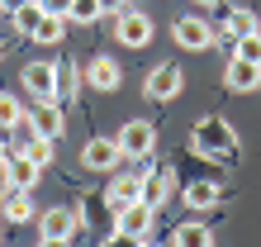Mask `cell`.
I'll return each instance as SVG.
<instances>
[{
  "instance_id": "cell-23",
  "label": "cell",
  "mask_w": 261,
  "mask_h": 247,
  "mask_svg": "<svg viewBox=\"0 0 261 247\" xmlns=\"http://www.w3.org/2000/svg\"><path fill=\"white\" fill-rule=\"evenodd\" d=\"M95 19H100V0H71L67 24H95Z\"/></svg>"
},
{
  "instance_id": "cell-13",
  "label": "cell",
  "mask_w": 261,
  "mask_h": 247,
  "mask_svg": "<svg viewBox=\"0 0 261 247\" xmlns=\"http://www.w3.org/2000/svg\"><path fill=\"white\" fill-rule=\"evenodd\" d=\"M171 166H152V171H143V205L162 209L166 200H171Z\"/></svg>"
},
{
  "instance_id": "cell-8",
  "label": "cell",
  "mask_w": 261,
  "mask_h": 247,
  "mask_svg": "<svg viewBox=\"0 0 261 247\" xmlns=\"http://www.w3.org/2000/svg\"><path fill=\"white\" fill-rule=\"evenodd\" d=\"M38 228H43V238H62V242H71V233L81 228V214L67 209V205H53L48 214H38Z\"/></svg>"
},
{
  "instance_id": "cell-34",
  "label": "cell",
  "mask_w": 261,
  "mask_h": 247,
  "mask_svg": "<svg viewBox=\"0 0 261 247\" xmlns=\"http://www.w3.org/2000/svg\"><path fill=\"white\" fill-rule=\"evenodd\" d=\"M138 247H157V242H147V238H143V242H138Z\"/></svg>"
},
{
  "instance_id": "cell-11",
  "label": "cell",
  "mask_w": 261,
  "mask_h": 247,
  "mask_svg": "<svg viewBox=\"0 0 261 247\" xmlns=\"http://www.w3.org/2000/svg\"><path fill=\"white\" fill-rule=\"evenodd\" d=\"M223 81H228V90H238V95H247V90H256V86H261V62L233 57V62L223 67Z\"/></svg>"
},
{
  "instance_id": "cell-25",
  "label": "cell",
  "mask_w": 261,
  "mask_h": 247,
  "mask_svg": "<svg viewBox=\"0 0 261 247\" xmlns=\"http://www.w3.org/2000/svg\"><path fill=\"white\" fill-rule=\"evenodd\" d=\"M233 57H247V62H261V29H252V34H242L233 43Z\"/></svg>"
},
{
  "instance_id": "cell-26",
  "label": "cell",
  "mask_w": 261,
  "mask_h": 247,
  "mask_svg": "<svg viewBox=\"0 0 261 247\" xmlns=\"http://www.w3.org/2000/svg\"><path fill=\"white\" fill-rule=\"evenodd\" d=\"M38 19H43V5H38V0H24V5H19V10H14V24H19V29H24V34H29V29H34Z\"/></svg>"
},
{
  "instance_id": "cell-5",
  "label": "cell",
  "mask_w": 261,
  "mask_h": 247,
  "mask_svg": "<svg viewBox=\"0 0 261 247\" xmlns=\"http://www.w3.org/2000/svg\"><path fill=\"white\" fill-rule=\"evenodd\" d=\"M176 43H180V48H190V53H204V48H214V43H219V34H214L209 19L186 14V19H176Z\"/></svg>"
},
{
  "instance_id": "cell-10",
  "label": "cell",
  "mask_w": 261,
  "mask_h": 247,
  "mask_svg": "<svg viewBox=\"0 0 261 247\" xmlns=\"http://www.w3.org/2000/svg\"><path fill=\"white\" fill-rule=\"evenodd\" d=\"M53 86H57V62H29L24 67V90L34 100H53Z\"/></svg>"
},
{
  "instance_id": "cell-7",
  "label": "cell",
  "mask_w": 261,
  "mask_h": 247,
  "mask_svg": "<svg viewBox=\"0 0 261 247\" xmlns=\"http://www.w3.org/2000/svg\"><path fill=\"white\" fill-rule=\"evenodd\" d=\"M119 162H124L119 138H90V143L81 147V166H86V171H114Z\"/></svg>"
},
{
  "instance_id": "cell-6",
  "label": "cell",
  "mask_w": 261,
  "mask_h": 247,
  "mask_svg": "<svg viewBox=\"0 0 261 247\" xmlns=\"http://www.w3.org/2000/svg\"><path fill=\"white\" fill-rule=\"evenodd\" d=\"M81 81H86V86H95V90H119L124 71H119V62H114V57L95 53V57H86V62H81Z\"/></svg>"
},
{
  "instance_id": "cell-14",
  "label": "cell",
  "mask_w": 261,
  "mask_h": 247,
  "mask_svg": "<svg viewBox=\"0 0 261 247\" xmlns=\"http://www.w3.org/2000/svg\"><path fill=\"white\" fill-rule=\"evenodd\" d=\"M110 209L119 214V209H128V205H138L143 200V171H133V176H114V185H110Z\"/></svg>"
},
{
  "instance_id": "cell-30",
  "label": "cell",
  "mask_w": 261,
  "mask_h": 247,
  "mask_svg": "<svg viewBox=\"0 0 261 247\" xmlns=\"http://www.w3.org/2000/svg\"><path fill=\"white\" fill-rule=\"evenodd\" d=\"M19 5H24V0H0V10H5V14H14Z\"/></svg>"
},
{
  "instance_id": "cell-17",
  "label": "cell",
  "mask_w": 261,
  "mask_h": 247,
  "mask_svg": "<svg viewBox=\"0 0 261 247\" xmlns=\"http://www.w3.org/2000/svg\"><path fill=\"white\" fill-rule=\"evenodd\" d=\"M171 247H214V233H209V224H199V219H186V224H176V233H171Z\"/></svg>"
},
{
  "instance_id": "cell-31",
  "label": "cell",
  "mask_w": 261,
  "mask_h": 247,
  "mask_svg": "<svg viewBox=\"0 0 261 247\" xmlns=\"http://www.w3.org/2000/svg\"><path fill=\"white\" fill-rule=\"evenodd\" d=\"M10 157V143H5V129H0V162Z\"/></svg>"
},
{
  "instance_id": "cell-27",
  "label": "cell",
  "mask_w": 261,
  "mask_h": 247,
  "mask_svg": "<svg viewBox=\"0 0 261 247\" xmlns=\"http://www.w3.org/2000/svg\"><path fill=\"white\" fill-rule=\"evenodd\" d=\"M138 242H143V238H128V233H119V228H114V233L105 238L100 247H138Z\"/></svg>"
},
{
  "instance_id": "cell-3",
  "label": "cell",
  "mask_w": 261,
  "mask_h": 247,
  "mask_svg": "<svg viewBox=\"0 0 261 247\" xmlns=\"http://www.w3.org/2000/svg\"><path fill=\"white\" fill-rule=\"evenodd\" d=\"M180 86H186V71H180L176 62H157V67L147 71V81H143L147 100H157V105L176 100V95H180Z\"/></svg>"
},
{
  "instance_id": "cell-19",
  "label": "cell",
  "mask_w": 261,
  "mask_h": 247,
  "mask_svg": "<svg viewBox=\"0 0 261 247\" xmlns=\"http://www.w3.org/2000/svg\"><path fill=\"white\" fill-rule=\"evenodd\" d=\"M62 34H67V19H62V14H43V19L29 29V38H34V43H43V48L62 43Z\"/></svg>"
},
{
  "instance_id": "cell-1",
  "label": "cell",
  "mask_w": 261,
  "mask_h": 247,
  "mask_svg": "<svg viewBox=\"0 0 261 247\" xmlns=\"http://www.w3.org/2000/svg\"><path fill=\"white\" fill-rule=\"evenodd\" d=\"M190 147H195V152H204V157L233 162V157H238V133H233V124H228V119L204 114V119L190 129Z\"/></svg>"
},
{
  "instance_id": "cell-16",
  "label": "cell",
  "mask_w": 261,
  "mask_h": 247,
  "mask_svg": "<svg viewBox=\"0 0 261 247\" xmlns=\"http://www.w3.org/2000/svg\"><path fill=\"white\" fill-rule=\"evenodd\" d=\"M0 219L5 224H29L34 219V200H29V190H5V200H0Z\"/></svg>"
},
{
  "instance_id": "cell-20",
  "label": "cell",
  "mask_w": 261,
  "mask_h": 247,
  "mask_svg": "<svg viewBox=\"0 0 261 247\" xmlns=\"http://www.w3.org/2000/svg\"><path fill=\"white\" fill-rule=\"evenodd\" d=\"M76 86H81V71H76V62H57V86H53V100H57V105L76 100Z\"/></svg>"
},
{
  "instance_id": "cell-2",
  "label": "cell",
  "mask_w": 261,
  "mask_h": 247,
  "mask_svg": "<svg viewBox=\"0 0 261 247\" xmlns=\"http://www.w3.org/2000/svg\"><path fill=\"white\" fill-rule=\"evenodd\" d=\"M152 147H157V129H152L147 119H128L124 129H119V152L133 162H147L152 157Z\"/></svg>"
},
{
  "instance_id": "cell-18",
  "label": "cell",
  "mask_w": 261,
  "mask_h": 247,
  "mask_svg": "<svg viewBox=\"0 0 261 247\" xmlns=\"http://www.w3.org/2000/svg\"><path fill=\"white\" fill-rule=\"evenodd\" d=\"M186 205L199 214V209H214L219 205V181H209V176H199V181H190L186 185Z\"/></svg>"
},
{
  "instance_id": "cell-4",
  "label": "cell",
  "mask_w": 261,
  "mask_h": 247,
  "mask_svg": "<svg viewBox=\"0 0 261 247\" xmlns=\"http://www.w3.org/2000/svg\"><path fill=\"white\" fill-rule=\"evenodd\" d=\"M114 38L124 43V48H147V43H152V19L143 10H133V5L119 10L114 14Z\"/></svg>"
},
{
  "instance_id": "cell-32",
  "label": "cell",
  "mask_w": 261,
  "mask_h": 247,
  "mask_svg": "<svg viewBox=\"0 0 261 247\" xmlns=\"http://www.w3.org/2000/svg\"><path fill=\"white\" fill-rule=\"evenodd\" d=\"M38 247H67V242H62V238H43Z\"/></svg>"
},
{
  "instance_id": "cell-28",
  "label": "cell",
  "mask_w": 261,
  "mask_h": 247,
  "mask_svg": "<svg viewBox=\"0 0 261 247\" xmlns=\"http://www.w3.org/2000/svg\"><path fill=\"white\" fill-rule=\"evenodd\" d=\"M38 5H43V14H62V19H67L71 0H38Z\"/></svg>"
},
{
  "instance_id": "cell-21",
  "label": "cell",
  "mask_w": 261,
  "mask_h": 247,
  "mask_svg": "<svg viewBox=\"0 0 261 247\" xmlns=\"http://www.w3.org/2000/svg\"><path fill=\"white\" fill-rule=\"evenodd\" d=\"M252 29H256V14H247V10H228V14H223V34H219V38L238 43L242 34H252Z\"/></svg>"
},
{
  "instance_id": "cell-29",
  "label": "cell",
  "mask_w": 261,
  "mask_h": 247,
  "mask_svg": "<svg viewBox=\"0 0 261 247\" xmlns=\"http://www.w3.org/2000/svg\"><path fill=\"white\" fill-rule=\"evenodd\" d=\"M119 10H128V0H100V14H119Z\"/></svg>"
},
{
  "instance_id": "cell-24",
  "label": "cell",
  "mask_w": 261,
  "mask_h": 247,
  "mask_svg": "<svg viewBox=\"0 0 261 247\" xmlns=\"http://www.w3.org/2000/svg\"><path fill=\"white\" fill-rule=\"evenodd\" d=\"M19 119H24V105H19V95L0 90V129H10V124H19Z\"/></svg>"
},
{
  "instance_id": "cell-33",
  "label": "cell",
  "mask_w": 261,
  "mask_h": 247,
  "mask_svg": "<svg viewBox=\"0 0 261 247\" xmlns=\"http://www.w3.org/2000/svg\"><path fill=\"white\" fill-rule=\"evenodd\" d=\"M195 5H219V0H195Z\"/></svg>"
},
{
  "instance_id": "cell-9",
  "label": "cell",
  "mask_w": 261,
  "mask_h": 247,
  "mask_svg": "<svg viewBox=\"0 0 261 247\" xmlns=\"http://www.w3.org/2000/svg\"><path fill=\"white\" fill-rule=\"evenodd\" d=\"M152 219H157V209L138 200V205H128V209L114 214V228H119V233H128V238H147L152 233Z\"/></svg>"
},
{
  "instance_id": "cell-22",
  "label": "cell",
  "mask_w": 261,
  "mask_h": 247,
  "mask_svg": "<svg viewBox=\"0 0 261 247\" xmlns=\"http://www.w3.org/2000/svg\"><path fill=\"white\" fill-rule=\"evenodd\" d=\"M24 157L34 162V166H48V162L57 157V138H43V133H38V138H29V147H24Z\"/></svg>"
},
{
  "instance_id": "cell-15",
  "label": "cell",
  "mask_w": 261,
  "mask_h": 247,
  "mask_svg": "<svg viewBox=\"0 0 261 247\" xmlns=\"http://www.w3.org/2000/svg\"><path fill=\"white\" fill-rule=\"evenodd\" d=\"M29 119H34V129H38L43 138H62V133H67V114H62V105H57V100H43Z\"/></svg>"
},
{
  "instance_id": "cell-12",
  "label": "cell",
  "mask_w": 261,
  "mask_h": 247,
  "mask_svg": "<svg viewBox=\"0 0 261 247\" xmlns=\"http://www.w3.org/2000/svg\"><path fill=\"white\" fill-rule=\"evenodd\" d=\"M38 171H43V166H34V162L24 157V152H10V157L0 162V176H5V181L14 185V190H34Z\"/></svg>"
}]
</instances>
